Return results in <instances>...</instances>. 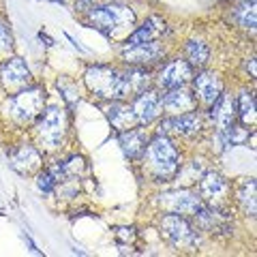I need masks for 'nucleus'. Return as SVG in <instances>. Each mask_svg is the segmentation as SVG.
I'll list each match as a JSON object with an SVG mask.
<instances>
[{"mask_svg": "<svg viewBox=\"0 0 257 257\" xmlns=\"http://www.w3.org/2000/svg\"><path fill=\"white\" fill-rule=\"evenodd\" d=\"M221 138H223V144L225 146H238L248 140V131L244 126H236V124H229L227 128L221 131Z\"/></svg>", "mask_w": 257, "mask_h": 257, "instance_id": "393cba45", "label": "nucleus"}, {"mask_svg": "<svg viewBox=\"0 0 257 257\" xmlns=\"http://www.w3.org/2000/svg\"><path fill=\"white\" fill-rule=\"evenodd\" d=\"M210 116L212 120L216 122V126L221 128H227L229 124H234V120H236V99H234V94H229V92H221V96L216 99L212 105H210Z\"/></svg>", "mask_w": 257, "mask_h": 257, "instance_id": "a211bd4d", "label": "nucleus"}, {"mask_svg": "<svg viewBox=\"0 0 257 257\" xmlns=\"http://www.w3.org/2000/svg\"><path fill=\"white\" fill-rule=\"evenodd\" d=\"M67 126H69V120H67L64 107H58V105L43 107V111L37 116V124H35L39 144L45 150L60 148V144L64 142V135H67Z\"/></svg>", "mask_w": 257, "mask_h": 257, "instance_id": "20e7f679", "label": "nucleus"}, {"mask_svg": "<svg viewBox=\"0 0 257 257\" xmlns=\"http://www.w3.org/2000/svg\"><path fill=\"white\" fill-rule=\"evenodd\" d=\"M144 159H146L148 170L157 180L174 178L180 167V155L167 135H157L155 140H150L146 152H144Z\"/></svg>", "mask_w": 257, "mask_h": 257, "instance_id": "7ed1b4c3", "label": "nucleus"}, {"mask_svg": "<svg viewBox=\"0 0 257 257\" xmlns=\"http://www.w3.org/2000/svg\"><path fill=\"white\" fill-rule=\"evenodd\" d=\"M120 146H122V152L128 157V159H142L144 152H146V146H148V133L146 128H142L140 124L133 126V128H126V131H120Z\"/></svg>", "mask_w": 257, "mask_h": 257, "instance_id": "dca6fc26", "label": "nucleus"}, {"mask_svg": "<svg viewBox=\"0 0 257 257\" xmlns=\"http://www.w3.org/2000/svg\"><path fill=\"white\" fill-rule=\"evenodd\" d=\"M238 3H255V0H238Z\"/></svg>", "mask_w": 257, "mask_h": 257, "instance_id": "cd10ccee", "label": "nucleus"}, {"mask_svg": "<svg viewBox=\"0 0 257 257\" xmlns=\"http://www.w3.org/2000/svg\"><path fill=\"white\" fill-rule=\"evenodd\" d=\"M193 79V67L187 60L174 58L161 69V73L157 77V86L163 88V90H170V88H180L187 86Z\"/></svg>", "mask_w": 257, "mask_h": 257, "instance_id": "9b49d317", "label": "nucleus"}, {"mask_svg": "<svg viewBox=\"0 0 257 257\" xmlns=\"http://www.w3.org/2000/svg\"><path fill=\"white\" fill-rule=\"evenodd\" d=\"M236 116L242 124H255V96L251 90H242L236 103Z\"/></svg>", "mask_w": 257, "mask_h": 257, "instance_id": "4be33fe9", "label": "nucleus"}, {"mask_svg": "<svg viewBox=\"0 0 257 257\" xmlns=\"http://www.w3.org/2000/svg\"><path fill=\"white\" fill-rule=\"evenodd\" d=\"M238 202L242 206L244 214L248 216H255V210H257V204H255V180L248 178L240 184L238 189Z\"/></svg>", "mask_w": 257, "mask_h": 257, "instance_id": "5701e85b", "label": "nucleus"}, {"mask_svg": "<svg viewBox=\"0 0 257 257\" xmlns=\"http://www.w3.org/2000/svg\"><path fill=\"white\" fill-rule=\"evenodd\" d=\"M221 92H223V82L212 71H202V73H197L193 77V96H195V101L202 103V105L210 107L221 96Z\"/></svg>", "mask_w": 257, "mask_h": 257, "instance_id": "f8f14e48", "label": "nucleus"}, {"mask_svg": "<svg viewBox=\"0 0 257 257\" xmlns=\"http://www.w3.org/2000/svg\"><path fill=\"white\" fill-rule=\"evenodd\" d=\"M0 84L5 86V90L9 94H15L24 90V88L32 86V75H30V69L26 67V62L18 58V56L7 60L0 67Z\"/></svg>", "mask_w": 257, "mask_h": 257, "instance_id": "6e6552de", "label": "nucleus"}, {"mask_svg": "<svg viewBox=\"0 0 257 257\" xmlns=\"http://www.w3.org/2000/svg\"><path fill=\"white\" fill-rule=\"evenodd\" d=\"M105 116L118 133L140 124L138 116H135V111H133V105H128V103H124V101H111L105 107Z\"/></svg>", "mask_w": 257, "mask_h": 257, "instance_id": "f3484780", "label": "nucleus"}, {"mask_svg": "<svg viewBox=\"0 0 257 257\" xmlns=\"http://www.w3.org/2000/svg\"><path fill=\"white\" fill-rule=\"evenodd\" d=\"M86 20L90 26H94L99 32H103L105 37H118L122 32H131L135 26V11L126 5L120 3H107L101 7H94V9L88 11Z\"/></svg>", "mask_w": 257, "mask_h": 257, "instance_id": "f03ea898", "label": "nucleus"}, {"mask_svg": "<svg viewBox=\"0 0 257 257\" xmlns=\"http://www.w3.org/2000/svg\"><path fill=\"white\" fill-rule=\"evenodd\" d=\"M159 206L165 212H174V214H182V216H193L199 208L204 206V199L197 195L195 191L189 189H176V191H167L159 195Z\"/></svg>", "mask_w": 257, "mask_h": 257, "instance_id": "0eeeda50", "label": "nucleus"}, {"mask_svg": "<svg viewBox=\"0 0 257 257\" xmlns=\"http://www.w3.org/2000/svg\"><path fill=\"white\" fill-rule=\"evenodd\" d=\"M107 3H114V0H75V9L77 11H90L94 7H101V5H107Z\"/></svg>", "mask_w": 257, "mask_h": 257, "instance_id": "bb28decb", "label": "nucleus"}, {"mask_svg": "<svg viewBox=\"0 0 257 257\" xmlns=\"http://www.w3.org/2000/svg\"><path fill=\"white\" fill-rule=\"evenodd\" d=\"M84 82L88 86V90L92 94H96L99 99H107V101L131 99L126 69L107 67V64H94V67H90L86 71Z\"/></svg>", "mask_w": 257, "mask_h": 257, "instance_id": "f257e3e1", "label": "nucleus"}, {"mask_svg": "<svg viewBox=\"0 0 257 257\" xmlns=\"http://www.w3.org/2000/svg\"><path fill=\"white\" fill-rule=\"evenodd\" d=\"M43 105H45V92L41 88H32V86L11 94L9 103H7L9 114L18 122H32L43 111Z\"/></svg>", "mask_w": 257, "mask_h": 257, "instance_id": "39448f33", "label": "nucleus"}, {"mask_svg": "<svg viewBox=\"0 0 257 257\" xmlns=\"http://www.w3.org/2000/svg\"><path fill=\"white\" fill-rule=\"evenodd\" d=\"M202 131V118H199L197 109L193 111H184L178 116H167L163 122L159 124V133L157 135H165V133H176L180 138H193Z\"/></svg>", "mask_w": 257, "mask_h": 257, "instance_id": "1a4fd4ad", "label": "nucleus"}, {"mask_svg": "<svg viewBox=\"0 0 257 257\" xmlns=\"http://www.w3.org/2000/svg\"><path fill=\"white\" fill-rule=\"evenodd\" d=\"M11 167L22 176L35 174L41 167V155L32 146H20L18 150L11 152Z\"/></svg>", "mask_w": 257, "mask_h": 257, "instance_id": "6ab92c4d", "label": "nucleus"}, {"mask_svg": "<svg viewBox=\"0 0 257 257\" xmlns=\"http://www.w3.org/2000/svg\"><path fill=\"white\" fill-rule=\"evenodd\" d=\"M13 50V37L9 28H7V24L0 22V54H9Z\"/></svg>", "mask_w": 257, "mask_h": 257, "instance_id": "a878e982", "label": "nucleus"}, {"mask_svg": "<svg viewBox=\"0 0 257 257\" xmlns=\"http://www.w3.org/2000/svg\"><path fill=\"white\" fill-rule=\"evenodd\" d=\"M165 56V47L159 41H146V43H133V45H124L122 50V58L126 64H135V67H148L155 64Z\"/></svg>", "mask_w": 257, "mask_h": 257, "instance_id": "9d476101", "label": "nucleus"}, {"mask_svg": "<svg viewBox=\"0 0 257 257\" xmlns=\"http://www.w3.org/2000/svg\"><path fill=\"white\" fill-rule=\"evenodd\" d=\"M234 18L242 28H255L257 22V11H255V3H238V9L234 11Z\"/></svg>", "mask_w": 257, "mask_h": 257, "instance_id": "b1692460", "label": "nucleus"}, {"mask_svg": "<svg viewBox=\"0 0 257 257\" xmlns=\"http://www.w3.org/2000/svg\"><path fill=\"white\" fill-rule=\"evenodd\" d=\"M167 30L165 22L161 18H150L144 26H140L133 35H128L126 39V45H133V43H146V41H159V37Z\"/></svg>", "mask_w": 257, "mask_h": 257, "instance_id": "aec40b11", "label": "nucleus"}, {"mask_svg": "<svg viewBox=\"0 0 257 257\" xmlns=\"http://www.w3.org/2000/svg\"><path fill=\"white\" fill-rule=\"evenodd\" d=\"M161 105H163V111L167 116H178L184 114V111L197 109V101L193 92L187 90V86H180V88H170L161 96Z\"/></svg>", "mask_w": 257, "mask_h": 257, "instance_id": "2eb2a0df", "label": "nucleus"}, {"mask_svg": "<svg viewBox=\"0 0 257 257\" xmlns=\"http://www.w3.org/2000/svg\"><path fill=\"white\" fill-rule=\"evenodd\" d=\"M184 56H187V62L195 69V67H204L208 62L210 50H208V45L202 41V39H191L187 43V47H184Z\"/></svg>", "mask_w": 257, "mask_h": 257, "instance_id": "412c9836", "label": "nucleus"}, {"mask_svg": "<svg viewBox=\"0 0 257 257\" xmlns=\"http://www.w3.org/2000/svg\"><path fill=\"white\" fill-rule=\"evenodd\" d=\"M229 195V184L216 172H206L199 176V197L208 202L212 208L223 204Z\"/></svg>", "mask_w": 257, "mask_h": 257, "instance_id": "ddd939ff", "label": "nucleus"}, {"mask_svg": "<svg viewBox=\"0 0 257 257\" xmlns=\"http://www.w3.org/2000/svg\"><path fill=\"white\" fill-rule=\"evenodd\" d=\"M133 111L138 116L140 124H150L163 114V105H161V94L157 90H142L133 99Z\"/></svg>", "mask_w": 257, "mask_h": 257, "instance_id": "4468645a", "label": "nucleus"}, {"mask_svg": "<svg viewBox=\"0 0 257 257\" xmlns=\"http://www.w3.org/2000/svg\"><path fill=\"white\" fill-rule=\"evenodd\" d=\"M161 229H163L165 238L170 240L174 246L193 248L199 244V236H197L195 227H193L187 216H182V214L167 212L163 219H161Z\"/></svg>", "mask_w": 257, "mask_h": 257, "instance_id": "423d86ee", "label": "nucleus"}]
</instances>
